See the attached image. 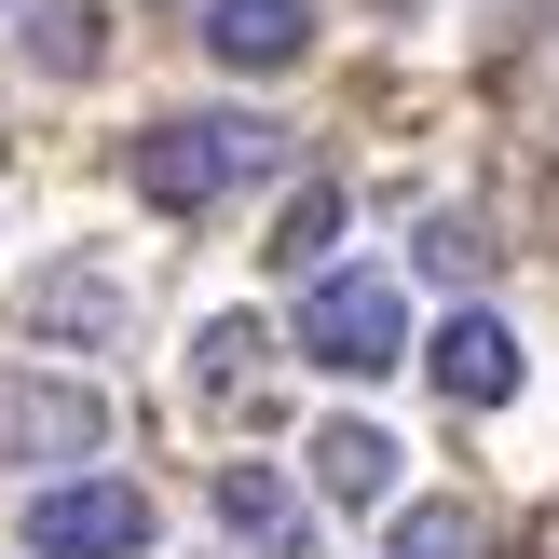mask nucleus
Returning a JSON list of instances; mask_svg holds the SVG:
<instances>
[{
  "mask_svg": "<svg viewBox=\"0 0 559 559\" xmlns=\"http://www.w3.org/2000/svg\"><path fill=\"white\" fill-rule=\"evenodd\" d=\"M273 164H287V136H273L260 109H191V123L136 136V191H151L164 218H205L233 178H273Z\"/></svg>",
  "mask_w": 559,
  "mask_h": 559,
  "instance_id": "f257e3e1",
  "label": "nucleus"
},
{
  "mask_svg": "<svg viewBox=\"0 0 559 559\" xmlns=\"http://www.w3.org/2000/svg\"><path fill=\"white\" fill-rule=\"evenodd\" d=\"M300 355H314L328 382L409 369V287H396V273H328V287L300 300Z\"/></svg>",
  "mask_w": 559,
  "mask_h": 559,
  "instance_id": "f03ea898",
  "label": "nucleus"
},
{
  "mask_svg": "<svg viewBox=\"0 0 559 559\" xmlns=\"http://www.w3.org/2000/svg\"><path fill=\"white\" fill-rule=\"evenodd\" d=\"M109 451V396L96 382H55V369H14L0 382V464H27V478H55V464H96Z\"/></svg>",
  "mask_w": 559,
  "mask_h": 559,
  "instance_id": "7ed1b4c3",
  "label": "nucleus"
},
{
  "mask_svg": "<svg viewBox=\"0 0 559 559\" xmlns=\"http://www.w3.org/2000/svg\"><path fill=\"white\" fill-rule=\"evenodd\" d=\"M27 546L41 559H136L151 546V491H123V478H41L27 491Z\"/></svg>",
  "mask_w": 559,
  "mask_h": 559,
  "instance_id": "20e7f679",
  "label": "nucleus"
},
{
  "mask_svg": "<svg viewBox=\"0 0 559 559\" xmlns=\"http://www.w3.org/2000/svg\"><path fill=\"white\" fill-rule=\"evenodd\" d=\"M519 369H533V355H519V328L478 314V300H464V314H437V342H424V382H437L451 409H506Z\"/></svg>",
  "mask_w": 559,
  "mask_h": 559,
  "instance_id": "39448f33",
  "label": "nucleus"
},
{
  "mask_svg": "<svg viewBox=\"0 0 559 559\" xmlns=\"http://www.w3.org/2000/svg\"><path fill=\"white\" fill-rule=\"evenodd\" d=\"M205 55L246 69V82L300 69V55H314V0H205Z\"/></svg>",
  "mask_w": 559,
  "mask_h": 559,
  "instance_id": "423d86ee",
  "label": "nucleus"
},
{
  "mask_svg": "<svg viewBox=\"0 0 559 559\" xmlns=\"http://www.w3.org/2000/svg\"><path fill=\"white\" fill-rule=\"evenodd\" d=\"M218 519H233L260 559H314V506H300L273 464H218Z\"/></svg>",
  "mask_w": 559,
  "mask_h": 559,
  "instance_id": "0eeeda50",
  "label": "nucleus"
},
{
  "mask_svg": "<svg viewBox=\"0 0 559 559\" xmlns=\"http://www.w3.org/2000/svg\"><path fill=\"white\" fill-rule=\"evenodd\" d=\"M314 491L328 506H382V491H396V437L382 424H328L314 437Z\"/></svg>",
  "mask_w": 559,
  "mask_h": 559,
  "instance_id": "6e6552de",
  "label": "nucleus"
},
{
  "mask_svg": "<svg viewBox=\"0 0 559 559\" xmlns=\"http://www.w3.org/2000/svg\"><path fill=\"white\" fill-rule=\"evenodd\" d=\"M27 328H55V342H109V328H123V287H109V273H69V260H55L41 287H27Z\"/></svg>",
  "mask_w": 559,
  "mask_h": 559,
  "instance_id": "1a4fd4ad",
  "label": "nucleus"
},
{
  "mask_svg": "<svg viewBox=\"0 0 559 559\" xmlns=\"http://www.w3.org/2000/svg\"><path fill=\"white\" fill-rule=\"evenodd\" d=\"M382 559H491V519H478V506H409Z\"/></svg>",
  "mask_w": 559,
  "mask_h": 559,
  "instance_id": "9d476101",
  "label": "nucleus"
},
{
  "mask_svg": "<svg viewBox=\"0 0 559 559\" xmlns=\"http://www.w3.org/2000/svg\"><path fill=\"white\" fill-rule=\"evenodd\" d=\"M27 55H41V69H96V55H109L96 0H27Z\"/></svg>",
  "mask_w": 559,
  "mask_h": 559,
  "instance_id": "9b49d317",
  "label": "nucleus"
},
{
  "mask_svg": "<svg viewBox=\"0 0 559 559\" xmlns=\"http://www.w3.org/2000/svg\"><path fill=\"white\" fill-rule=\"evenodd\" d=\"M328 233H342V191L300 178V191H287V218H273V273H314V260H328Z\"/></svg>",
  "mask_w": 559,
  "mask_h": 559,
  "instance_id": "f8f14e48",
  "label": "nucleus"
},
{
  "mask_svg": "<svg viewBox=\"0 0 559 559\" xmlns=\"http://www.w3.org/2000/svg\"><path fill=\"white\" fill-rule=\"evenodd\" d=\"M260 355H273L260 314H218L205 342H191V382H205V396H246V382H260Z\"/></svg>",
  "mask_w": 559,
  "mask_h": 559,
  "instance_id": "ddd939ff",
  "label": "nucleus"
},
{
  "mask_svg": "<svg viewBox=\"0 0 559 559\" xmlns=\"http://www.w3.org/2000/svg\"><path fill=\"white\" fill-rule=\"evenodd\" d=\"M409 260H424L437 287H478V273H491V233H478V218H424V246H409Z\"/></svg>",
  "mask_w": 559,
  "mask_h": 559,
  "instance_id": "4468645a",
  "label": "nucleus"
}]
</instances>
